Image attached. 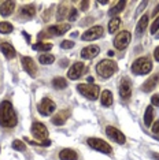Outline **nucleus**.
<instances>
[{"label":"nucleus","mask_w":159,"mask_h":160,"mask_svg":"<svg viewBox=\"0 0 159 160\" xmlns=\"http://www.w3.org/2000/svg\"><path fill=\"white\" fill-rule=\"evenodd\" d=\"M17 115L13 110L10 101H3L0 104V125L4 127H14L17 125Z\"/></svg>","instance_id":"1"},{"label":"nucleus","mask_w":159,"mask_h":160,"mask_svg":"<svg viewBox=\"0 0 159 160\" xmlns=\"http://www.w3.org/2000/svg\"><path fill=\"white\" fill-rule=\"evenodd\" d=\"M117 70H118L117 63L113 62V60H108V59L99 62L97 66H96L97 74H99L100 77H103V78H110Z\"/></svg>","instance_id":"2"},{"label":"nucleus","mask_w":159,"mask_h":160,"mask_svg":"<svg viewBox=\"0 0 159 160\" xmlns=\"http://www.w3.org/2000/svg\"><path fill=\"white\" fill-rule=\"evenodd\" d=\"M151 70H152V63H151V60L148 58H139L132 64V71L139 75L148 74Z\"/></svg>","instance_id":"3"},{"label":"nucleus","mask_w":159,"mask_h":160,"mask_svg":"<svg viewBox=\"0 0 159 160\" xmlns=\"http://www.w3.org/2000/svg\"><path fill=\"white\" fill-rule=\"evenodd\" d=\"M77 90L89 100H96L99 97V86L93 83H80L77 85Z\"/></svg>","instance_id":"4"},{"label":"nucleus","mask_w":159,"mask_h":160,"mask_svg":"<svg viewBox=\"0 0 159 160\" xmlns=\"http://www.w3.org/2000/svg\"><path fill=\"white\" fill-rule=\"evenodd\" d=\"M88 145L93 149H96V151L99 152H103V153H111L113 152V149H111V147L108 145L106 141L100 140V138H89L88 140Z\"/></svg>","instance_id":"5"},{"label":"nucleus","mask_w":159,"mask_h":160,"mask_svg":"<svg viewBox=\"0 0 159 160\" xmlns=\"http://www.w3.org/2000/svg\"><path fill=\"white\" fill-rule=\"evenodd\" d=\"M129 42H131V33H129L128 30H124V32H121L117 37H115L114 40V47L117 49L119 51H122V49H125L126 47L129 45Z\"/></svg>","instance_id":"6"},{"label":"nucleus","mask_w":159,"mask_h":160,"mask_svg":"<svg viewBox=\"0 0 159 160\" xmlns=\"http://www.w3.org/2000/svg\"><path fill=\"white\" fill-rule=\"evenodd\" d=\"M55 108H56V105L55 103L51 100V99H48V97H44V99L41 100V103L38 104V112L41 115H51L54 111H55Z\"/></svg>","instance_id":"7"},{"label":"nucleus","mask_w":159,"mask_h":160,"mask_svg":"<svg viewBox=\"0 0 159 160\" xmlns=\"http://www.w3.org/2000/svg\"><path fill=\"white\" fill-rule=\"evenodd\" d=\"M103 36V28L102 26H93L84 32V34L81 36V38L84 41H92V40H97Z\"/></svg>","instance_id":"8"},{"label":"nucleus","mask_w":159,"mask_h":160,"mask_svg":"<svg viewBox=\"0 0 159 160\" xmlns=\"http://www.w3.org/2000/svg\"><path fill=\"white\" fill-rule=\"evenodd\" d=\"M106 134L110 138H113L114 141H117L118 144H125V141H126L124 133L119 132L118 129H115V127H113V126H107L106 127Z\"/></svg>","instance_id":"9"},{"label":"nucleus","mask_w":159,"mask_h":160,"mask_svg":"<svg viewBox=\"0 0 159 160\" xmlns=\"http://www.w3.org/2000/svg\"><path fill=\"white\" fill-rule=\"evenodd\" d=\"M119 94H121L122 99L128 100L129 97L132 96V83L129 78H124L121 81V85H119Z\"/></svg>","instance_id":"10"},{"label":"nucleus","mask_w":159,"mask_h":160,"mask_svg":"<svg viewBox=\"0 0 159 160\" xmlns=\"http://www.w3.org/2000/svg\"><path fill=\"white\" fill-rule=\"evenodd\" d=\"M32 133L36 138H40V140H45L47 136H48V130L47 127L43 125V123H33L32 125Z\"/></svg>","instance_id":"11"},{"label":"nucleus","mask_w":159,"mask_h":160,"mask_svg":"<svg viewBox=\"0 0 159 160\" xmlns=\"http://www.w3.org/2000/svg\"><path fill=\"white\" fill-rule=\"evenodd\" d=\"M22 66L25 68V71H26L30 77H36V74H37V67H36V64H34V62L32 58L23 56L22 58Z\"/></svg>","instance_id":"12"},{"label":"nucleus","mask_w":159,"mask_h":160,"mask_svg":"<svg viewBox=\"0 0 159 160\" xmlns=\"http://www.w3.org/2000/svg\"><path fill=\"white\" fill-rule=\"evenodd\" d=\"M82 71H84V63H81V62H77V63H74L73 66L70 67V70L67 72V77L70 79H78L81 77Z\"/></svg>","instance_id":"13"},{"label":"nucleus","mask_w":159,"mask_h":160,"mask_svg":"<svg viewBox=\"0 0 159 160\" xmlns=\"http://www.w3.org/2000/svg\"><path fill=\"white\" fill-rule=\"evenodd\" d=\"M70 29V23H60V25H55V26H51L48 29L49 34L52 36H62L66 32H69Z\"/></svg>","instance_id":"14"},{"label":"nucleus","mask_w":159,"mask_h":160,"mask_svg":"<svg viewBox=\"0 0 159 160\" xmlns=\"http://www.w3.org/2000/svg\"><path fill=\"white\" fill-rule=\"evenodd\" d=\"M97 53H99V47H96V45L85 47V48L81 51V56L84 58V59H93V58L97 56Z\"/></svg>","instance_id":"15"},{"label":"nucleus","mask_w":159,"mask_h":160,"mask_svg":"<svg viewBox=\"0 0 159 160\" xmlns=\"http://www.w3.org/2000/svg\"><path fill=\"white\" fill-rule=\"evenodd\" d=\"M14 7H15V3L14 2H3L2 6H0V14H2L3 17H8L11 15L13 11H14Z\"/></svg>","instance_id":"16"},{"label":"nucleus","mask_w":159,"mask_h":160,"mask_svg":"<svg viewBox=\"0 0 159 160\" xmlns=\"http://www.w3.org/2000/svg\"><path fill=\"white\" fill-rule=\"evenodd\" d=\"M69 115H70V112H69V110H64V111H60L58 112V114L52 118V123L54 125H63L64 122H66V119H69Z\"/></svg>","instance_id":"17"},{"label":"nucleus","mask_w":159,"mask_h":160,"mask_svg":"<svg viewBox=\"0 0 159 160\" xmlns=\"http://www.w3.org/2000/svg\"><path fill=\"white\" fill-rule=\"evenodd\" d=\"M0 49L4 53V56L8 58V59H13V58H15V55H17L15 49H14V47L10 44V42H3V44L0 45Z\"/></svg>","instance_id":"18"},{"label":"nucleus","mask_w":159,"mask_h":160,"mask_svg":"<svg viewBox=\"0 0 159 160\" xmlns=\"http://www.w3.org/2000/svg\"><path fill=\"white\" fill-rule=\"evenodd\" d=\"M158 81H159V75L158 74H155V75H152L151 78H148L146 82H144V85H143V90L144 92H151L155 86H156V83H158Z\"/></svg>","instance_id":"19"},{"label":"nucleus","mask_w":159,"mask_h":160,"mask_svg":"<svg viewBox=\"0 0 159 160\" xmlns=\"http://www.w3.org/2000/svg\"><path fill=\"white\" fill-rule=\"evenodd\" d=\"M148 26V17L147 15H143L141 18H140L139 23H137L136 26V34L137 36H141L144 32H146V29Z\"/></svg>","instance_id":"20"},{"label":"nucleus","mask_w":159,"mask_h":160,"mask_svg":"<svg viewBox=\"0 0 159 160\" xmlns=\"http://www.w3.org/2000/svg\"><path fill=\"white\" fill-rule=\"evenodd\" d=\"M59 158L62 160H77V153L73 151V149H63L59 153Z\"/></svg>","instance_id":"21"},{"label":"nucleus","mask_w":159,"mask_h":160,"mask_svg":"<svg viewBox=\"0 0 159 160\" xmlns=\"http://www.w3.org/2000/svg\"><path fill=\"white\" fill-rule=\"evenodd\" d=\"M100 101H102V104L106 105V107L111 105L113 104V93H111L110 90H103L102 97H100Z\"/></svg>","instance_id":"22"},{"label":"nucleus","mask_w":159,"mask_h":160,"mask_svg":"<svg viewBox=\"0 0 159 160\" xmlns=\"http://www.w3.org/2000/svg\"><path fill=\"white\" fill-rule=\"evenodd\" d=\"M152 119H154V108H152V105H148L146 110V114H144V123H146V126H151Z\"/></svg>","instance_id":"23"},{"label":"nucleus","mask_w":159,"mask_h":160,"mask_svg":"<svg viewBox=\"0 0 159 160\" xmlns=\"http://www.w3.org/2000/svg\"><path fill=\"white\" fill-rule=\"evenodd\" d=\"M125 6H126V3L124 2V0H121V2H118L117 4H115V7H113V8L108 11V15L110 17H114V15H117V14H119L122 11V10L125 8Z\"/></svg>","instance_id":"24"},{"label":"nucleus","mask_w":159,"mask_h":160,"mask_svg":"<svg viewBox=\"0 0 159 160\" xmlns=\"http://www.w3.org/2000/svg\"><path fill=\"white\" fill-rule=\"evenodd\" d=\"M52 86L55 89H64L67 86V81L62 77H56L52 79Z\"/></svg>","instance_id":"25"},{"label":"nucleus","mask_w":159,"mask_h":160,"mask_svg":"<svg viewBox=\"0 0 159 160\" xmlns=\"http://www.w3.org/2000/svg\"><path fill=\"white\" fill-rule=\"evenodd\" d=\"M119 25H121V19H119L118 17H114L113 19L108 22V32H110V33H115V32L118 30Z\"/></svg>","instance_id":"26"},{"label":"nucleus","mask_w":159,"mask_h":160,"mask_svg":"<svg viewBox=\"0 0 159 160\" xmlns=\"http://www.w3.org/2000/svg\"><path fill=\"white\" fill-rule=\"evenodd\" d=\"M38 62L41 64H52L55 62V58L52 55H48V53H43V55H40Z\"/></svg>","instance_id":"27"},{"label":"nucleus","mask_w":159,"mask_h":160,"mask_svg":"<svg viewBox=\"0 0 159 160\" xmlns=\"http://www.w3.org/2000/svg\"><path fill=\"white\" fill-rule=\"evenodd\" d=\"M13 32V25L10 22H0V33L8 34Z\"/></svg>","instance_id":"28"},{"label":"nucleus","mask_w":159,"mask_h":160,"mask_svg":"<svg viewBox=\"0 0 159 160\" xmlns=\"http://www.w3.org/2000/svg\"><path fill=\"white\" fill-rule=\"evenodd\" d=\"M22 15L28 17V18L34 17V15H36V8H34L33 6H26V7H23V8H22Z\"/></svg>","instance_id":"29"},{"label":"nucleus","mask_w":159,"mask_h":160,"mask_svg":"<svg viewBox=\"0 0 159 160\" xmlns=\"http://www.w3.org/2000/svg\"><path fill=\"white\" fill-rule=\"evenodd\" d=\"M52 48V45L51 44H47V42H37V44H34L33 45V49L34 51H49Z\"/></svg>","instance_id":"30"},{"label":"nucleus","mask_w":159,"mask_h":160,"mask_svg":"<svg viewBox=\"0 0 159 160\" xmlns=\"http://www.w3.org/2000/svg\"><path fill=\"white\" fill-rule=\"evenodd\" d=\"M13 148L15 149V151L22 152V151H25V144H23L21 140H15V141L13 142Z\"/></svg>","instance_id":"31"},{"label":"nucleus","mask_w":159,"mask_h":160,"mask_svg":"<svg viewBox=\"0 0 159 160\" xmlns=\"http://www.w3.org/2000/svg\"><path fill=\"white\" fill-rule=\"evenodd\" d=\"M25 141H28V142L32 145H40V147H48V145H51V141L49 140H45L44 142H37V141H32V140H29V138H25Z\"/></svg>","instance_id":"32"},{"label":"nucleus","mask_w":159,"mask_h":160,"mask_svg":"<svg viewBox=\"0 0 159 160\" xmlns=\"http://www.w3.org/2000/svg\"><path fill=\"white\" fill-rule=\"evenodd\" d=\"M60 47H62L63 49H69V48H73L74 47V42L70 41V40H64V41L60 44Z\"/></svg>","instance_id":"33"},{"label":"nucleus","mask_w":159,"mask_h":160,"mask_svg":"<svg viewBox=\"0 0 159 160\" xmlns=\"http://www.w3.org/2000/svg\"><path fill=\"white\" fill-rule=\"evenodd\" d=\"M158 29H159V17H158V18H155V21H154L152 26H151V33L155 34V33H156Z\"/></svg>","instance_id":"34"},{"label":"nucleus","mask_w":159,"mask_h":160,"mask_svg":"<svg viewBox=\"0 0 159 160\" xmlns=\"http://www.w3.org/2000/svg\"><path fill=\"white\" fill-rule=\"evenodd\" d=\"M66 12H67V10L64 8V6H60L59 12H58V19H63L64 15H66Z\"/></svg>","instance_id":"35"},{"label":"nucleus","mask_w":159,"mask_h":160,"mask_svg":"<svg viewBox=\"0 0 159 160\" xmlns=\"http://www.w3.org/2000/svg\"><path fill=\"white\" fill-rule=\"evenodd\" d=\"M70 11L71 12H70V17H69V21H75L77 19V15H78V11L75 8H71Z\"/></svg>","instance_id":"36"},{"label":"nucleus","mask_w":159,"mask_h":160,"mask_svg":"<svg viewBox=\"0 0 159 160\" xmlns=\"http://www.w3.org/2000/svg\"><path fill=\"white\" fill-rule=\"evenodd\" d=\"M151 103H152V105L159 107V94H154V96L151 97Z\"/></svg>","instance_id":"37"},{"label":"nucleus","mask_w":159,"mask_h":160,"mask_svg":"<svg viewBox=\"0 0 159 160\" xmlns=\"http://www.w3.org/2000/svg\"><path fill=\"white\" fill-rule=\"evenodd\" d=\"M88 6H89V2H86V0L81 2V10L82 11H86V10H88Z\"/></svg>","instance_id":"38"},{"label":"nucleus","mask_w":159,"mask_h":160,"mask_svg":"<svg viewBox=\"0 0 159 160\" xmlns=\"http://www.w3.org/2000/svg\"><path fill=\"white\" fill-rule=\"evenodd\" d=\"M147 4H148L147 2H141V4H140V7H139V8H137V14H140V12H141L144 7H147Z\"/></svg>","instance_id":"39"},{"label":"nucleus","mask_w":159,"mask_h":160,"mask_svg":"<svg viewBox=\"0 0 159 160\" xmlns=\"http://www.w3.org/2000/svg\"><path fill=\"white\" fill-rule=\"evenodd\" d=\"M152 132H154L155 134H159V121L152 126Z\"/></svg>","instance_id":"40"},{"label":"nucleus","mask_w":159,"mask_h":160,"mask_svg":"<svg viewBox=\"0 0 159 160\" xmlns=\"http://www.w3.org/2000/svg\"><path fill=\"white\" fill-rule=\"evenodd\" d=\"M154 58H155V60L159 62V47H156L154 51Z\"/></svg>","instance_id":"41"},{"label":"nucleus","mask_w":159,"mask_h":160,"mask_svg":"<svg viewBox=\"0 0 159 160\" xmlns=\"http://www.w3.org/2000/svg\"><path fill=\"white\" fill-rule=\"evenodd\" d=\"M60 66H62V67H66V66H67V60L63 59L62 62H60Z\"/></svg>","instance_id":"42"},{"label":"nucleus","mask_w":159,"mask_h":160,"mask_svg":"<svg viewBox=\"0 0 159 160\" xmlns=\"http://www.w3.org/2000/svg\"><path fill=\"white\" fill-rule=\"evenodd\" d=\"M156 12H159V4H158V7H156V8H155V10H154L152 15H154V17H156Z\"/></svg>","instance_id":"43"},{"label":"nucleus","mask_w":159,"mask_h":160,"mask_svg":"<svg viewBox=\"0 0 159 160\" xmlns=\"http://www.w3.org/2000/svg\"><path fill=\"white\" fill-rule=\"evenodd\" d=\"M151 156H152V159H155V160H159V155H158V153H152Z\"/></svg>","instance_id":"44"},{"label":"nucleus","mask_w":159,"mask_h":160,"mask_svg":"<svg viewBox=\"0 0 159 160\" xmlns=\"http://www.w3.org/2000/svg\"><path fill=\"white\" fill-rule=\"evenodd\" d=\"M107 55H108V56H114V51H108Z\"/></svg>","instance_id":"45"},{"label":"nucleus","mask_w":159,"mask_h":160,"mask_svg":"<svg viewBox=\"0 0 159 160\" xmlns=\"http://www.w3.org/2000/svg\"><path fill=\"white\" fill-rule=\"evenodd\" d=\"M88 82L92 83V82H93V78H92V77H88Z\"/></svg>","instance_id":"46"},{"label":"nucleus","mask_w":159,"mask_h":160,"mask_svg":"<svg viewBox=\"0 0 159 160\" xmlns=\"http://www.w3.org/2000/svg\"><path fill=\"white\" fill-rule=\"evenodd\" d=\"M156 37H158V38H159V34H158V36H156Z\"/></svg>","instance_id":"47"}]
</instances>
